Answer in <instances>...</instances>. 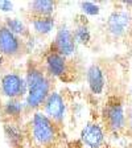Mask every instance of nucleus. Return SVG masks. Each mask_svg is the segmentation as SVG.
I'll return each instance as SVG.
<instances>
[{"instance_id": "nucleus-12", "label": "nucleus", "mask_w": 132, "mask_h": 148, "mask_svg": "<svg viewBox=\"0 0 132 148\" xmlns=\"http://www.w3.org/2000/svg\"><path fill=\"white\" fill-rule=\"evenodd\" d=\"M57 1L52 0H34L28 3V11L29 16L34 17H45V16H53L57 7Z\"/></svg>"}, {"instance_id": "nucleus-9", "label": "nucleus", "mask_w": 132, "mask_h": 148, "mask_svg": "<svg viewBox=\"0 0 132 148\" xmlns=\"http://www.w3.org/2000/svg\"><path fill=\"white\" fill-rule=\"evenodd\" d=\"M44 107V114L53 120L57 126L62 128L65 124V119H66V114H68V105L65 98L57 91H53L49 95V98L46 99Z\"/></svg>"}, {"instance_id": "nucleus-24", "label": "nucleus", "mask_w": 132, "mask_h": 148, "mask_svg": "<svg viewBox=\"0 0 132 148\" xmlns=\"http://www.w3.org/2000/svg\"><path fill=\"white\" fill-rule=\"evenodd\" d=\"M129 148H132V144H131V147H129Z\"/></svg>"}, {"instance_id": "nucleus-14", "label": "nucleus", "mask_w": 132, "mask_h": 148, "mask_svg": "<svg viewBox=\"0 0 132 148\" xmlns=\"http://www.w3.org/2000/svg\"><path fill=\"white\" fill-rule=\"evenodd\" d=\"M32 28L36 34L40 36H46L53 31L54 28V17L53 16H45V17H34V16H29Z\"/></svg>"}, {"instance_id": "nucleus-7", "label": "nucleus", "mask_w": 132, "mask_h": 148, "mask_svg": "<svg viewBox=\"0 0 132 148\" xmlns=\"http://www.w3.org/2000/svg\"><path fill=\"white\" fill-rule=\"evenodd\" d=\"M0 92L8 99H21L27 97L28 87L25 78L17 73H7L0 78Z\"/></svg>"}, {"instance_id": "nucleus-18", "label": "nucleus", "mask_w": 132, "mask_h": 148, "mask_svg": "<svg viewBox=\"0 0 132 148\" xmlns=\"http://www.w3.org/2000/svg\"><path fill=\"white\" fill-rule=\"evenodd\" d=\"M79 7H81V11L86 15H90V16H96L99 15L101 12V8L96 3H92V1H81L79 3Z\"/></svg>"}, {"instance_id": "nucleus-11", "label": "nucleus", "mask_w": 132, "mask_h": 148, "mask_svg": "<svg viewBox=\"0 0 132 148\" xmlns=\"http://www.w3.org/2000/svg\"><path fill=\"white\" fill-rule=\"evenodd\" d=\"M86 81L90 91L94 95H102L106 89V75L105 70L98 64L90 65L86 70Z\"/></svg>"}, {"instance_id": "nucleus-2", "label": "nucleus", "mask_w": 132, "mask_h": 148, "mask_svg": "<svg viewBox=\"0 0 132 148\" xmlns=\"http://www.w3.org/2000/svg\"><path fill=\"white\" fill-rule=\"evenodd\" d=\"M102 126L106 134L119 136L126 134L127 111L124 101L119 95H110L102 108Z\"/></svg>"}, {"instance_id": "nucleus-3", "label": "nucleus", "mask_w": 132, "mask_h": 148, "mask_svg": "<svg viewBox=\"0 0 132 148\" xmlns=\"http://www.w3.org/2000/svg\"><path fill=\"white\" fill-rule=\"evenodd\" d=\"M44 61H45L46 70L53 78H58L64 82H73L75 79L77 73L73 71V68L75 69L74 61H70L64 56L50 50L46 52Z\"/></svg>"}, {"instance_id": "nucleus-1", "label": "nucleus", "mask_w": 132, "mask_h": 148, "mask_svg": "<svg viewBox=\"0 0 132 148\" xmlns=\"http://www.w3.org/2000/svg\"><path fill=\"white\" fill-rule=\"evenodd\" d=\"M29 136L40 148H55L61 143L62 128L44 112H34L29 123Z\"/></svg>"}, {"instance_id": "nucleus-5", "label": "nucleus", "mask_w": 132, "mask_h": 148, "mask_svg": "<svg viewBox=\"0 0 132 148\" xmlns=\"http://www.w3.org/2000/svg\"><path fill=\"white\" fill-rule=\"evenodd\" d=\"M27 50V41L16 36L4 24L0 25V54L5 58H20Z\"/></svg>"}, {"instance_id": "nucleus-17", "label": "nucleus", "mask_w": 132, "mask_h": 148, "mask_svg": "<svg viewBox=\"0 0 132 148\" xmlns=\"http://www.w3.org/2000/svg\"><path fill=\"white\" fill-rule=\"evenodd\" d=\"M73 34L77 44H81V45H85V46L90 45L91 32H90V28L86 23H79V24L75 25L73 29Z\"/></svg>"}, {"instance_id": "nucleus-19", "label": "nucleus", "mask_w": 132, "mask_h": 148, "mask_svg": "<svg viewBox=\"0 0 132 148\" xmlns=\"http://www.w3.org/2000/svg\"><path fill=\"white\" fill-rule=\"evenodd\" d=\"M126 135H129L132 138V105L127 110V130Z\"/></svg>"}, {"instance_id": "nucleus-20", "label": "nucleus", "mask_w": 132, "mask_h": 148, "mask_svg": "<svg viewBox=\"0 0 132 148\" xmlns=\"http://www.w3.org/2000/svg\"><path fill=\"white\" fill-rule=\"evenodd\" d=\"M12 9H13L12 1H7V0H1L0 1V11L1 12H11Z\"/></svg>"}, {"instance_id": "nucleus-15", "label": "nucleus", "mask_w": 132, "mask_h": 148, "mask_svg": "<svg viewBox=\"0 0 132 148\" xmlns=\"http://www.w3.org/2000/svg\"><path fill=\"white\" fill-rule=\"evenodd\" d=\"M4 25L8 28L9 31L15 33L16 36L21 37V38H29L32 36L28 27L25 25V23L20 18H16V17H7L5 21H4Z\"/></svg>"}, {"instance_id": "nucleus-6", "label": "nucleus", "mask_w": 132, "mask_h": 148, "mask_svg": "<svg viewBox=\"0 0 132 148\" xmlns=\"http://www.w3.org/2000/svg\"><path fill=\"white\" fill-rule=\"evenodd\" d=\"M53 86H54V78L49 75L41 82L36 83L34 86L29 87L25 97V108L37 110L45 105L46 99L53 92Z\"/></svg>"}, {"instance_id": "nucleus-22", "label": "nucleus", "mask_w": 132, "mask_h": 148, "mask_svg": "<svg viewBox=\"0 0 132 148\" xmlns=\"http://www.w3.org/2000/svg\"><path fill=\"white\" fill-rule=\"evenodd\" d=\"M124 5H126V7H132V1H124Z\"/></svg>"}, {"instance_id": "nucleus-23", "label": "nucleus", "mask_w": 132, "mask_h": 148, "mask_svg": "<svg viewBox=\"0 0 132 148\" xmlns=\"http://www.w3.org/2000/svg\"><path fill=\"white\" fill-rule=\"evenodd\" d=\"M129 92H131V95H132V85H131V87H129Z\"/></svg>"}, {"instance_id": "nucleus-8", "label": "nucleus", "mask_w": 132, "mask_h": 148, "mask_svg": "<svg viewBox=\"0 0 132 148\" xmlns=\"http://www.w3.org/2000/svg\"><path fill=\"white\" fill-rule=\"evenodd\" d=\"M77 45L75 38L73 34V29L68 27V25H61L57 31L54 41L50 45V52L58 53V54L64 56L66 58H70L71 56L77 50Z\"/></svg>"}, {"instance_id": "nucleus-10", "label": "nucleus", "mask_w": 132, "mask_h": 148, "mask_svg": "<svg viewBox=\"0 0 132 148\" xmlns=\"http://www.w3.org/2000/svg\"><path fill=\"white\" fill-rule=\"evenodd\" d=\"M106 140V131L103 126L95 122H90L83 126L81 131V142L87 148H101Z\"/></svg>"}, {"instance_id": "nucleus-21", "label": "nucleus", "mask_w": 132, "mask_h": 148, "mask_svg": "<svg viewBox=\"0 0 132 148\" xmlns=\"http://www.w3.org/2000/svg\"><path fill=\"white\" fill-rule=\"evenodd\" d=\"M4 65H5V57L3 54H0V70L4 68Z\"/></svg>"}, {"instance_id": "nucleus-13", "label": "nucleus", "mask_w": 132, "mask_h": 148, "mask_svg": "<svg viewBox=\"0 0 132 148\" xmlns=\"http://www.w3.org/2000/svg\"><path fill=\"white\" fill-rule=\"evenodd\" d=\"M24 108L25 103H23L21 99H8L1 107V112L8 119L9 123L17 124V122L21 119Z\"/></svg>"}, {"instance_id": "nucleus-16", "label": "nucleus", "mask_w": 132, "mask_h": 148, "mask_svg": "<svg viewBox=\"0 0 132 148\" xmlns=\"http://www.w3.org/2000/svg\"><path fill=\"white\" fill-rule=\"evenodd\" d=\"M4 132L8 139L12 148H17L23 143V131L16 123H5L4 124Z\"/></svg>"}, {"instance_id": "nucleus-4", "label": "nucleus", "mask_w": 132, "mask_h": 148, "mask_svg": "<svg viewBox=\"0 0 132 148\" xmlns=\"http://www.w3.org/2000/svg\"><path fill=\"white\" fill-rule=\"evenodd\" d=\"M105 31L114 40L126 37L132 31V13L126 9L111 12L105 23Z\"/></svg>"}]
</instances>
